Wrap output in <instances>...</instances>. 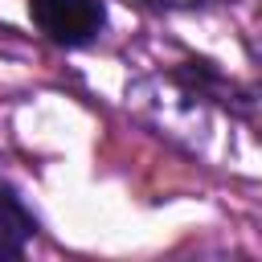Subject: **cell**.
I'll list each match as a JSON object with an SVG mask.
<instances>
[{"instance_id": "1", "label": "cell", "mask_w": 262, "mask_h": 262, "mask_svg": "<svg viewBox=\"0 0 262 262\" xmlns=\"http://www.w3.org/2000/svg\"><path fill=\"white\" fill-rule=\"evenodd\" d=\"M29 16L37 33L61 49H82L102 37L106 4L102 0H29Z\"/></svg>"}, {"instance_id": "2", "label": "cell", "mask_w": 262, "mask_h": 262, "mask_svg": "<svg viewBox=\"0 0 262 262\" xmlns=\"http://www.w3.org/2000/svg\"><path fill=\"white\" fill-rule=\"evenodd\" d=\"M37 229H41L37 213L25 205V196L8 180H0V262L20 258L29 250V242L37 237Z\"/></svg>"}]
</instances>
